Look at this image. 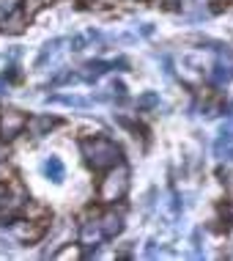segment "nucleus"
I'll return each mask as SVG.
<instances>
[{
	"label": "nucleus",
	"instance_id": "1",
	"mask_svg": "<svg viewBox=\"0 0 233 261\" xmlns=\"http://www.w3.org/2000/svg\"><path fill=\"white\" fill-rule=\"evenodd\" d=\"M80 149H82V157L96 173H107L112 168L124 165V154H121V146L115 140H110L107 135H94V138H85L80 140Z\"/></svg>",
	"mask_w": 233,
	"mask_h": 261
},
{
	"label": "nucleus",
	"instance_id": "2",
	"mask_svg": "<svg viewBox=\"0 0 233 261\" xmlns=\"http://www.w3.org/2000/svg\"><path fill=\"white\" fill-rule=\"evenodd\" d=\"M126 190H129V171H126L124 165H118V173H115V168H112V171H107V176L102 179V185H99V201L115 203L126 195Z\"/></svg>",
	"mask_w": 233,
	"mask_h": 261
},
{
	"label": "nucleus",
	"instance_id": "3",
	"mask_svg": "<svg viewBox=\"0 0 233 261\" xmlns=\"http://www.w3.org/2000/svg\"><path fill=\"white\" fill-rule=\"evenodd\" d=\"M0 132H3V140H11L17 135H22V132H27V116L19 113V110L3 113V118H0Z\"/></svg>",
	"mask_w": 233,
	"mask_h": 261
},
{
	"label": "nucleus",
	"instance_id": "4",
	"mask_svg": "<svg viewBox=\"0 0 233 261\" xmlns=\"http://www.w3.org/2000/svg\"><path fill=\"white\" fill-rule=\"evenodd\" d=\"M58 124V118H49V116H36V118H27V132L33 138H44L52 126Z\"/></svg>",
	"mask_w": 233,
	"mask_h": 261
},
{
	"label": "nucleus",
	"instance_id": "5",
	"mask_svg": "<svg viewBox=\"0 0 233 261\" xmlns=\"http://www.w3.org/2000/svg\"><path fill=\"white\" fill-rule=\"evenodd\" d=\"M44 173L52 176V181H61V179H63V162H61L58 157H49V160L44 162Z\"/></svg>",
	"mask_w": 233,
	"mask_h": 261
},
{
	"label": "nucleus",
	"instance_id": "6",
	"mask_svg": "<svg viewBox=\"0 0 233 261\" xmlns=\"http://www.w3.org/2000/svg\"><path fill=\"white\" fill-rule=\"evenodd\" d=\"M6 157H9V146H6L3 140H0V162H3Z\"/></svg>",
	"mask_w": 233,
	"mask_h": 261
}]
</instances>
